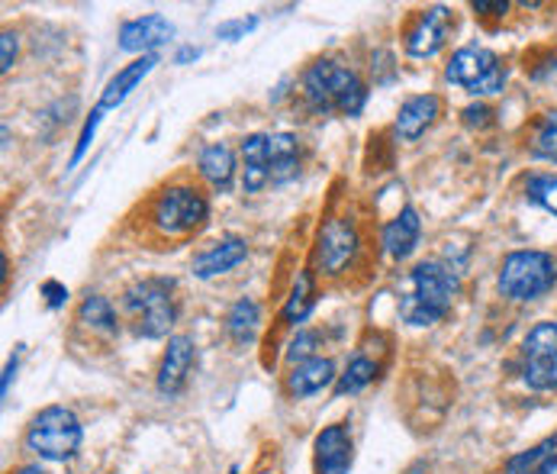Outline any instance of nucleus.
I'll return each instance as SVG.
<instances>
[{
	"label": "nucleus",
	"mask_w": 557,
	"mask_h": 474,
	"mask_svg": "<svg viewBox=\"0 0 557 474\" xmlns=\"http://www.w3.org/2000/svg\"><path fill=\"white\" fill-rule=\"evenodd\" d=\"M78 323H81V329H87L90 336L107 339V342L120 336V319H116V311H113V304H110L107 297H100V294H87V297L81 301Z\"/></svg>",
	"instance_id": "obj_22"
},
{
	"label": "nucleus",
	"mask_w": 557,
	"mask_h": 474,
	"mask_svg": "<svg viewBox=\"0 0 557 474\" xmlns=\"http://www.w3.org/2000/svg\"><path fill=\"white\" fill-rule=\"evenodd\" d=\"M16 368H20V352H16L10 362H7V372H3V388H0V391H3V397L10 394V381L16 378Z\"/></svg>",
	"instance_id": "obj_36"
},
{
	"label": "nucleus",
	"mask_w": 557,
	"mask_h": 474,
	"mask_svg": "<svg viewBox=\"0 0 557 474\" xmlns=\"http://www.w3.org/2000/svg\"><path fill=\"white\" fill-rule=\"evenodd\" d=\"M506 472L516 474H557V436H548L545 442L519 452L506 462Z\"/></svg>",
	"instance_id": "obj_24"
},
{
	"label": "nucleus",
	"mask_w": 557,
	"mask_h": 474,
	"mask_svg": "<svg viewBox=\"0 0 557 474\" xmlns=\"http://www.w3.org/2000/svg\"><path fill=\"white\" fill-rule=\"evenodd\" d=\"M174 39V23L161 13H146L136 20H126L120 26V49L123 52H139V56H156V49Z\"/></svg>",
	"instance_id": "obj_13"
},
{
	"label": "nucleus",
	"mask_w": 557,
	"mask_h": 474,
	"mask_svg": "<svg viewBox=\"0 0 557 474\" xmlns=\"http://www.w3.org/2000/svg\"><path fill=\"white\" fill-rule=\"evenodd\" d=\"M16 474H49V472H46L42 465H23Z\"/></svg>",
	"instance_id": "obj_38"
},
{
	"label": "nucleus",
	"mask_w": 557,
	"mask_h": 474,
	"mask_svg": "<svg viewBox=\"0 0 557 474\" xmlns=\"http://www.w3.org/2000/svg\"><path fill=\"white\" fill-rule=\"evenodd\" d=\"M522 381L532 391H557V323L542 319L522 342Z\"/></svg>",
	"instance_id": "obj_8"
},
{
	"label": "nucleus",
	"mask_w": 557,
	"mask_h": 474,
	"mask_svg": "<svg viewBox=\"0 0 557 474\" xmlns=\"http://www.w3.org/2000/svg\"><path fill=\"white\" fill-rule=\"evenodd\" d=\"M474 10L478 13H486V16H506V10H509V3L506 0H474Z\"/></svg>",
	"instance_id": "obj_35"
},
{
	"label": "nucleus",
	"mask_w": 557,
	"mask_h": 474,
	"mask_svg": "<svg viewBox=\"0 0 557 474\" xmlns=\"http://www.w3.org/2000/svg\"><path fill=\"white\" fill-rule=\"evenodd\" d=\"M255 26H258V16H239V20L220 23V26H216V39L236 42V39H245Z\"/></svg>",
	"instance_id": "obj_30"
},
{
	"label": "nucleus",
	"mask_w": 557,
	"mask_h": 474,
	"mask_svg": "<svg viewBox=\"0 0 557 474\" xmlns=\"http://www.w3.org/2000/svg\"><path fill=\"white\" fill-rule=\"evenodd\" d=\"M557 284V258L552 252L542 248H519L509 252L499 265V278H496V291L506 301H539L548 291H555Z\"/></svg>",
	"instance_id": "obj_3"
},
{
	"label": "nucleus",
	"mask_w": 557,
	"mask_h": 474,
	"mask_svg": "<svg viewBox=\"0 0 557 474\" xmlns=\"http://www.w3.org/2000/svg\"><path fill=\"white\" fill-rule=\"evenodd\" d=\"M461 281L445 262L425 258L409 271L406 294L399 297V319L409 326H432L451 311Z\"/></svg>",
	"instance_id": "obj_2"
},
{
	"label": "nucleus",
	"mask_w": 557,
	"mask_h": 474,
	"mask_svg": "<svg viewBox=\"0 0 557 474\" xmlns=\"http://www.w3.org/2000/svg\"><path fill=\"white\" fill-rule=\"evenodd\" d=\"M248 258V242L242 236H220L213 239L210 245H203L194 258H190V271L194 278H216V275H226L233 268H239L242 262Z\"/></svg>",
	"instance_id": "obj_12"
},
{
	"label": "nucleus",
	"mask_w": 557,
	"mask_h": 474,
	"mask_svg": "<svg viewBox=\"0 0 557 474\" xmlns=\"http://www.w3.org/2000/svg\"><path fill=\"white\" fill-rule=\"evenodd\" d=\"M317 345H319L317 332H310V329H300V332L290 339V345H287V362H290V365H300V362H310V358H317Z\"/></svg>",
	"instance_id": "obj_29"
},
{
	"label": "nucleus",
	"mask_w": 557,
	"mask_h": 474,
	"mask_svg": "<svg viewBox=\"0 0 557 474\" xmlns=\"http://www.w3.org/2000/svg\"><path fill=\"white\" fill-rule=\"evenodd\" d=\"M451 29H455L451 10H448V7H429V10H422V13L412 20V26L406 29L403 49H406V56H412V59H432V56H438V52L448 46Z\"/></svg>",
	"instance_id": "obj_10"
},
{
	"label": "nucleus",
	"mask_w": 557,
	"mask_h": 474,
	"mask_svg": "<svg viewBox=\"0 0 557 474\" xmlns=\"http://www.w3.org/2000/svg\"><path fill=\"white\" fill-rule=\"evenodd\" d=\"M503 474H516V472H503Z\"/></svg>",
	"instance_id": "obj_39"
},
{
	"label": "nucleus",
	"mask_w": 557,
	"mask_h": 474,
	"mask_svg": "<svg viewBox=\"0 0 557 474\" xmlns=\"http://www.w3.org/2000/svg\"><path fill=\"white\" fill-rule=\"evenodd\" d=\"M156 65H159V56H139V59L129 62L123 72H116L113 78L107 81V87H103V94H100V110L120 107V104L143 84V78H146Z\"/></svg>",
	"instance_id": "obj_20"
},
{
	"label": "nucleus",
	"mask_w": 557,
	"mask_h": 474,
	"mask_svg": "<svg viewBox=\"0 0 557 474\" xmlns=\"http://www.w3.org/2000/svg\"><path fill=\"white\" fill-rule=\"evenodd\" d=\"M317 452V474H348L355 462V446H351V433L345 423H332L325 426L313 442Z\"/></svg>",
	"instance_id": "obj_14"
},
{
	"label": "nucleus",
	"mask_w": 557,
	"mask_h": 474,
	"mask_svg": "<svg viewBox=\"0 0 557 474\" xmlns=\"http://www.w3.org/2000/svg\"><path fill=\"white\" fill-rule=\"evenodd\" d=\"M271 184V165H268V133H251L242 139V191L258 194Z\"/></svg>",
	"instance_id": "obj_19"
},
{
	"label": "nucleus",
	"mask_w": 557,
	"mask_h": 474,
	"mask_svg": "<svg viewBox=\"0 0 557 474\" xmlns=\"http://www.w3.org/2000/svg\"><path fill=\"white\" fill-rule=\"evenodd\" d=\"M13 59H16V33H3L0 36V72L7 75L13 69Z\"/></svg>",
	"instance_id": "obj_34"
},
{
	"label": "nucleus",
	"mask_w": 557,
	"mask_h": 474,
	"mask_svg": "<svg viewBox=\"0 0 557 474\" xmlns=\"http://www.w3.org/2000/svg\"><path fill=\"white\" fill-rule=\"evenodd\" d=\"M197 171H200V178L213 191L226 194L233 187V181H236V153H233V146L230 143H210V146H203L200 156H197Z\"/></svg>",
	"instance_id": "obj_18"
},
{
	"label": "nucleus",
	"mask_w": 557,
	"mask_h": 474,
	"mask_svg": "<svg viewBox=\"0 0 557 474\" xmlns=\"http://www.w3.org/2000/svg\"><path fill=\"white\" fill-rule=\"evenodd\" d=\"M268 165H271V184H290L300 174V139L294 133H271Z\"/></svg>",
	"instance_id": "obj_21"
},
{
	"label": "nucleus",
	"mask_w": 557,
	"mask_h": 474,
	"mask_svg": "<svg viewBox=\"0 0 557 474\" xmlns=\"http://www.w3.org/2000/svg\"><path fill=\"white\" fill-rule=\"evenodd\" d=\"M361 252V236L348 217H329L317 239V271L325 278L345 275Z\"/></svg>",
	"instance_id": "obj_9"
},
{
	"label": "nucleus",
	"mask_w": 557,
	"mask_h": 474,
	"mask_svg": "<svg viewBox=\"0 0 557 474\" xmlns=\"http://www.w3.org/2000/svg\"><path fill=\"white\" fill-rule=\"evenodd\" d=\"M123 311L133 323V332L139 339H164L177 319V301H174V281L168 278H143L126 288Z\"/></svg>",
	"instance_id": "obj_4"
},
{
	"label": "nucleus",
	"mask_w": 557,
	"mask_h": 474,
	"mask_svg": "<svg viewBox=\"0 0 557 474\" xmlns=\"http://www.w3.org/2000/svg\"><path fill=\"white\" fill-rule=\"evenodd\" d=\"M529 153L539 161H555L557 165V107L542 113L529 133Z\"/></svg>",
	"instance_id": "obj_27"
},
{
	"label": "nucleus",
	"mask_w": 557,
	"mask_h": 474,
	"mask_svg": "<svg viewBox=\"0 0 557 474\" xmlns=\"http://www.w3.org/2000/svg\"><path fill=\"white\" fill-rule=\"evenodd\" d=\"M445 81L455 87H465L474 97H490L506 87V65L496 52L483 46H465L451 56Z\"/></svg>",
	"instance_id": "obj_7"
},
{
	"label": "nucleus",
	"mask_w": 557,
	"mask_h": 474,
	"mask_svg": "<svg viewBox=\"0 0 557 474\" xmlns=\"http://www.w3.org/2000/svg\"><path fill=\"white\" fill-rule=\"evenodd\" d=\"M81 442H84V426L75 410L62 403H52L29 420L26 449L46 462H72L78 455Z\"/></svg>",
	"instance_id": "obj_5"
},
{
	"label": "nucleus",
	"mask_w": 557,
	"mask_h": 474,
	"mask_svg": "<svg viewBox=\"0 0 557 474\" xmlns=\"http://www.w3.org/2000/svg\"><path fill=\"white\" fill-rule=\"evenodd\" d=\"M465 126H471V130H486V126H493V110L486 107V104H471V107H465Z\"/></svg>",
	"instance_id": "obj_31"
},
{
	"label": "nucleus",
	"mask_w": 557,
	"mask_h": 474,
	"mask_svg": "<svg viewBox=\"0 0 557 474\" xmlns=\"http://www.w3.org/2000/svg\"><path fill=\"white\" fill-rule=\"evenodd\" d=\"M42 297H46V307H49V311H62L65 301H69V288L59 284V281H46V284H42Z\"/></svg>",
	"instance_id": "obj_32"
},
{
	"label": "nucleus",
	"mask_w": 557,
	"mask_h": 474,
	"mask_svg": "<svg viewBox=\"0 0 557 474\" xmlns=\"http://www.w3.org/2000/svg\"><path fill=\"white\" fill-rule=\"evenodd\" d=\"M210 220V200L194 184H171L152 200L149 223L159 236L184 239L203 230Z\"/></svg>",
	"instance_id": "obj_6"
},
{
	"label": "nucleus",
	"mask_w": 557,
	"mask_h": 474,
	"mask_svg": "<svg viewBox=\"0 0 557 474\" xmlns=\"http://www.w3.org/2000/svg\"><path fill=\"white\" fill-rule=\"evenodd\" d=\"M374 375H377V365H374L368 355L358 352V355L345 365V372L338 375V381H335V397L342 400V397L361 394V391L374 381Z\"/></svg>",
	"instance_id": "obj_26"
},
{
	"label": "nucleus",
	"mask_w": 557,
	"mask_h": 474,
	"mask_svg": "<svg viewBox=\"0 0 557 474\" xmlns=\"http://www.w3.org/2000/svg\"><path fill=\"white\" fill-rule=\"evenodd\" d=\"M338 375H335V362L332 358H310V362H300V365H290L287 372V394L297 397V400H307V397H317L319 391H325L329 385H335Z\"/></svg>",
	"instance_id": "obj_17"
},
{
	"label": "nucleus",
	"mask_w": 557,
	"mask_h": 474,
	"mask_svg": "<svg viewBox=\"0 0 557 474\" xmlns=\"http://www.w3.org/2000/svg\"><path fill=\"white\" fill-rule=\"evenodd\" d=\"M525 200L557 217V174H529L525 178Z\"/></svg>",
	"instance_id": "obj_28"
},
{
	"label": "nucleus",
	"mask_w": 557,
	"mask_h": 474,
	"mask_svg": "<svg viewBox=\"0 0 557 474\" xmlns=\"http://www.w3.org/2000/svg\"><path fill=\"white\" fill-rule=\"evenodd\" d=\"M317 284H313V275L310 271H300L297 275V281H294V288H290V297H287V304H284V311H281V319L287 323V326H300L307 316L313 314V307H317Z\"/></svg>",
	"instance_id": "obj_25"
},
{
	"label": "nucleus",
	"mask_w": 557,
	"mask_h": 474,
	"mask_svg": "<svg viewBox=\"0 0 557 474\" xmlns=\"http://www.w3.org/2000/svg\"><path fill=\"white\" fill-rule=\"evenodd\" d=\"M100 107L90 113V120L84 123V133H81V139H78V149H75V156H72V165H78L81 158H84V153H87V146H90V139H94V130H97V123H100Z\"/></svg>",
	"instance_id": "obj_33"
},
{
	"label": "nucleus",
	"mask_w": 557,
	"mask_h": 474,
	"mask_svg": "<svg viewBox=\"0 0 557 474\" xmlns=\"http://www.w3.org/2000/svg\"><path fill=\"white\" fill-rule=\"evenodd\" d=\"M419 236H422V220L416 207H403L394 220L384 223L381 230V245L394 262H406L416 248H419Z\"/></svg>",
	"instance_id": "obj_16"
},
{
	"label": "nucleus",
	"mask_w": 557,
	"mask_h": 474,
	"mask_svg": "<svg viewBox=\"0 0 557 474\" xmlns=\"http://www.w3.org/2000/svg\"><path fill=\"white\" fill-rule=\"evenodd\" d=\"M194 59H200V49H197V46H184V49L174 56V65H187V62H194Z\"/></svg>",
	"instance_id": "obj_37"
},
{
	"label": "nucleus",
	"mask_w": 557,
	"mask_h": 474,
	"mask_svg": "<svg viewBox=\"0 0 557 474\" xmlns=\"http://www.w3.org/2000/svg\"><path fill=\"white\" fill-rule=\"evenodd\" d=\"M300 97L313 117H329V113L361 117L368 104V84L342 59L325 56L313 65H307L304 81H300Z\"/></svg>",
	"instance_id": "obj_1"
},
{
	"label": "nucleus",
	"mask_w": 557,
	"mask_h": 474,
	"mask_svg": "<svg viewBox=\"0 0 557 474\" xmlns=\"http://www.w3.org/2000/svg\"><path fill=\"white\" fill-rule=\"evenodd\" d=\"M194 365H197V342H194V336H184V332L171 336V339H168V349H164V355H161L159 378H156L161 394H181V391L187 388V378H190Z\"/></svg>",
	"instance_id": "obj_11"
},
{
	"label": "nucleus",
	"mask_w": 557,
	"mask_h": 474,
	"mask_svg": "<svg viewBox=\"0 0 557 474\" xmlns=\"http://www.w3.org/2000/svg\"><path fill=\"white\" fill-rule=\"evenodd\" d=\"M438 117H442V97L438 94H416V97L403 100L397 120H394V133L403 143H416Z\"/></svg>",
	"instance_id": "obj_15"
},
{
	"label": "nucleus",
	"mask_w": 557,
	"mask_h": 474,
	"mask_svg": "<svg viewBox=\"0 0 557 474\" xmlns=\"http://www.w3.org/2000/svg\"><path fill=\"white\" fill-rule=\"evenodd\" d=\"M261 329V307L251 297H239L226 316V332L236 345H251Z\"/></svg>",
	"instance_id": "obj_23"
}]
</instances>
